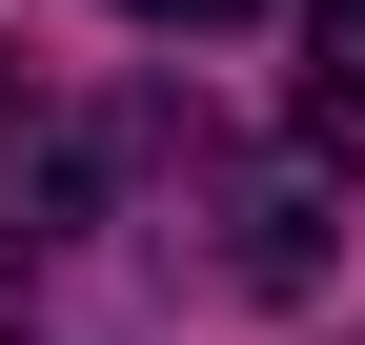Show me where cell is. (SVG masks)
Wrapping results in <instances>:
<instances>
[{
  "instance_id": "obj_4",
  "label": "cell",
  "mask_w": 365,
  "mask_h": 345,
  "mask_svg": "<svg viewBox=\"0 0 365 345\" xmlns=\"http://www.w3.org/2000/svg\"><path fill=\"white\" fill-rule=\"evenodd\" d=\"M21 122H41V102H21V61H0V143H21Z\"/></svg>"
},
{
  "instance_id": "obj_3",
  "label": "cell",
  "mask_w": 365,
  "mask_h": 345,
  "mask_svg": "<svg viewBox=\"0 0 365 345\" xmlns=\"http://www.w3.org/2000/svg\"><path fill=\"white\" fill-rule=\"evenodd\" d=\"M122 21H163V41H223V21H244V0H122Z\"/></svg>"
},
{
  "instance_id": "obj_1",
  "label": "cell",
  "mask_w": 365,
  "mask_h": 345,
  "mask_svg": "<svg viewBox=\"0 0 365 345\" xmlns=\"http://www.w3.org/2000/svg\"><path fill=\"white\" fill-rule=\"evenodd\" d=\"M203 224H223V284L304 305V284H325V122L264 143V163H203Z\"/></svg>"
},
{
  "instance_id": "obj_2",
  "label": "cell",
  "mask_w": 365,
  "mask_h": 345,
  "mask_svg": "<svg viewBox=\"0 0 365 345\" xmlns=\"http://www.w3.org/2000/svg\"><path fill=\"white\" fill-rule=\"evenodd\" d=\"M304 122H325V143L365 122V0H304Z\"/></svg>"
}]
</instances>
